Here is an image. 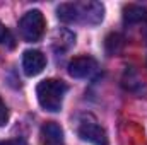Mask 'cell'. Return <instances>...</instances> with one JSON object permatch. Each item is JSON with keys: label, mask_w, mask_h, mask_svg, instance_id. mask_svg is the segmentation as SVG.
<instances>
[{"label": "cell", "mask_w": 147, "mask_h": 145, "mask_svg": "<svg viewBox=\"0 0 147 145\" xmlns=\"http://www.w3.org/2000/svg\"><path fill=\"white\" fill-rule=\"evenodd\" d=\"M58 19L63 22L99 24L105 17V7L99 2H74L62 3L57 9Z\"/></svg>", "instance_id": "6da1fadb"}, {"label": "cell", "mask_w": 147, "mask_h": 145, "mask_svg": "<svg viewBox=\"0 0 147 145\" xmlns=\"http://www.w3.org/2000/svg\"><path fill=\"white\" fill-rule=\"evenodd\" d=\"M65 92H67L65 82L57 80V79H46L39 82L36 87V96L41 108L45 111H51V113H57L62 109Z\"/></svg>", "instance_id": "7a4b0ae2"}, {"label": "cell", "mask_w": 147, "mask_h": 145, "mask_svg": "<svg viewBox=\"0 0 147 145\" xmlns=\"http://www.w3.org/2000/svg\"><path fill=\"white\" fill-rule=\"evenodd\" d=\"M45 28H46V22H45V17L39 10L26 12L19 21V33L24 38V41H28V43L39 41L45 34Z\"/></svg>", "instance_id": "3957f363"}, {"label": "cell", "mask_w": 147, "mask_h": 145, "mask_svg": "<svg viewBox=\"0 0 147 145\" xmlns=\"http://www.w3.org/2000/svg\"><path fill=\"white\" fill-rule=\"evenodd\" d=\"M79 137L92 145H108V137L105 128L96 121L94 116L86 114L79 121Z\"/></svg>", "instance_id": "277c9868"}, {"label": "cell", "mask_w": 147, "mask_h": 145, "mask_svg": "<svg viewBox=\"0 0 147 145\" xmlns=\"http://www.w3.org/2000/svg\"><path fill=\"white\" fill-rule=\"evenodd\" d=\"M46 67V58L41 51L38 50H28L22 55V68L24 73L29 77H34L38 73L43 72V68Z\"/></svg>", "instance_id": "5b68a950"}, {"label": "cell", "mask_w": 147, "mask_h": 145, "mask_svg": "<svg viewBox=\"0 0 147 145\" xmlns=\"http://www.w3.org/2000/svg\"><path fill=\"white\" fill-rule=\"evenodd\" d=\"M39 145H65L63 130L55 121H48L41 126L39 132Z\"/></svg>", "instance_id": "8992f818"}, {"label": "cell", "mask_w": 147, "mask_h": 145, "mask_svg": "<svg viewBox=\"0 0 147 145\" xmlns=\"http://www.w3.org/2000/svg\"><path fill=\"white\" fill-rule=\"evenodd\" d=\"M96 60L91 56H77L69 63V73L75 79H84L89 77L91 73L96 70Z\"/></svg>", "instance_id": "52a82bcc"}, {"label": "cell", "mask_w": 147, "mask_h": 145, "mask_svg": "<svg viewBox=\"0 0 147 145\" xmlns=\"http://www.w3.org/2000/svg\"><path fill=\"white\" fill-rule=\"evenodd\" d=\"M123 21L127 24H139L147 21V9L140 7V5H127L123 9Z\"/></svg>", "instance_id": "ba28073f"}, {"label": "cell", "mask_w": 147, "mask_h": 145, "mask_svg": "<svg viewBox=\"0 0 147 145\" xmlns=\"http://www.w3.org/2000/svg\"><path fill=\"white\" fill-rule=\"evenodd\" d=\"M121 44H123V39H121L120 34H110V36L106 38V50H108L110 55L118 53L120 48H121Z\"/></svg>", "instance_id": "9c48e42d"}, {"label": "cell", "mask_w": 147, "mask_h": 145, "mask_svg": "<svg viewBox=\"0 0 147 145\" xmlns=\"http://www.w3.org/2000/svg\"><path fill=\"white\" fill-rule=\"evenodd\" d=\"M0 44L7 46V48H14L16 46V39L12 36V33L0 22Z\"/></svg>", "instance_id": "30bf717a"}, {"label": "cell", "mask_w": 147, "mask_h": 145, "mask_svg": "<svg viewBox=\"0 0 147 145\" xmlns=\"http://www.w3.org/2000/svg\"><path fill=\"white\" fill-rule=\"evenodd\" d=\"M9 119V109L5 106V103L0 99V126H3Z\"/></svg>", "instance_id": "8fae6325"}, {"label": "cell", "mask_w": 147, "mask_h": 145, "mask_svg": "<svg viewBox=\"0 0 147 145\" xmlns=\"http://www.w3.org/2000/svg\"><path fill=\"white\" fill-rule=\"evenodd\" d=\"M0 145H28L22 138H12V140H2Z\"/></svg>", "instance_id": "7c38bea8"}]
</instances>
